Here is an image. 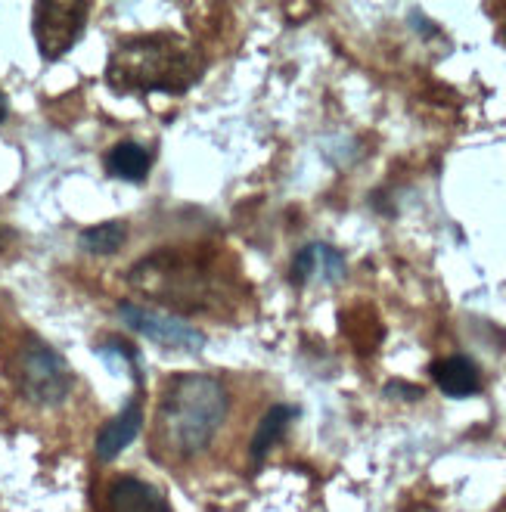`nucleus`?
Listing matches in <instances>:
<instances>
[{
	"label": "nucleus",
	"instance_id": "1",
	"mask_svg": "<svg viewBox=\"0 0 506 512\" xmlns=\"http://www.w3.org/2000/svg\"><path fill=\"white\" fill-rule=\"evenodd\" d=\"M230 416V391L208 373H177L162 385L153 419V454L190 463L212 450Z\"/></svg>",
	"mask_w": 506,
	"mask_h": 512
},
{
	"label": "nucleus",
	"instance_id": "2",
	"mask_svg": "<svg viewBox=\"0 0 506 512\" xmlns=\"http://www.w3.org/2000/svg\"><path fill=\"white\" fill-rule=\"evenodd\" d=\"M131 286L159 305L181 314H208L233 305V270H227L212 249H162L131 267Z\"/></svg>",
	"mask_w": 506,
	"mask_h": 512
},
{
	"label": "nucleus",
	"instance_id": "3",
	"mask_svg": "<svg viewBox=\"0 0 506 512\" xmlns=\"http://www.w3.org/2000/svg\"><path fill=\"white\" fill-rule=\"evenodd\" d=\"M205 56L181 35L156 32L122 41L106 66L115 94H187L202 78Z\"/></svg>",
	"mask_w": 506,
	"mask_h": 512
},
{
	"label": "nucleus",
	"instance_id": "4",
	"mask_svg": "<svg viewBox=\"0 0 506 512\" xmlns=\"http://www.w3.org/2000/svg\"><path fill=\"white\" fill-rule=\"evenodd\" d=\"M16 388L28 404L59 407L69 401L75 376L63 354L53 351L47 342L28 336L16 351Z\"/></svg>",
	"mask_w": 506,
	"mask_h": 512
},
{
	"label": "nucleus",
	"instance_id": "5",
	"mask_svg": "<svg viewBox=\"0 0 506 512\" xmlns=\"http://www.w3.org/2000/svg\"><path fill=\"white\" fill-rule=\"evenodd\" d=\"M118 317L125 320L128 329H134L137 336L150 339L168 351H181V354H199L205 348V333L181 314L171 311H153L134 305V301H118Z\"/></svg>",
	"mask_w": 506,
	"mask_h": 512
},
{
	"label": "nucleus",
	"instance_id": "6",
	"mask_svg": "<svg viewBox=\"0 0 506 512\" xmlns=\"http://www.w3.org/2000/svg\"><path fill=\"white\" fill-rule=\"evenodd\" d=\"M87 4H35V41L38 53L53 63V59L66 56L78 38L84 35L87 25Z\"/></svg>",
	"mask_w": 506,
	"mask_h": 512
},
{
	"label": "nucleus",
	"instance_id": "7",
	"mask_svg": "<svg viewBox=\"0 0 506 512\" xmlns=\"http://www.w3.org/2000/svg\"><path fill=\"white\" fill-rule=\"evenodd\" d=\"M348 274L345 255L330 243H311L299 255L292 258L289 280L295 286H311V283H342Z\"/></svg>",
	"mask_w": 506,
	"mask_h": 512
},
{
	"label": "nucleus",
	"instance_id": "8",
	"mask_svg": "<svg viewBox=\"0 0 506 512\" xmlns=\"http://www.w3.org/2000/svg\"><path fill=\"white\" fill-rule=\"evenodd\" d=\"M103 512H171L165 494L137 475H118L106 485Z\"/></svg>",
	"mask_w": 506,
	"mask_h": 512
},
{
	"label": "nucleus",
	"instance_id": "9",
	"mask_svg": "<svg viewBox=\"0 0 506 512\" xmlns=\"http://www.w3.org/2000/svg\"><path fill=\"white\" fill-rule=\"evenodd\" d=\"M140 426H143V398L140 395H134L128 404H125V410L118 413L115 419H109V423L100 429V435H97V460H103V463H112L122 450L140 435Z\"/></svg>",
	"mask_w": 506,
	"mask_h": 512
},
{
	"label": "nucleus",
	"instance_id": "10",
	"mask_svg": "<svg viewBox=\"0 0 506 512\" xmlns=\"http://www.w3.org/2000/svg\"><path fill=\"white\" fill-rule=\"evenodd\" d=\"M432 379H435V385L444 391V395L454 398V401L472 398V395H479V391H482V370H479V364L469 360V357H463V354L435 360V364H432Z\"/></svg>",
	"mask_w": 506,
	"mask_h": 512
},
{
	"label": "nucleus",
	"instance_id": "11",
	"mask_svg": "<svg viewBox=\"0 0 506 512\" xmlns=\"http://www.w3.org/2000/svg\"><path fill=\"white\" fill-rule=\"evenodd\" d=\"M103 165H106L109 177L128 180V184H140V180H146V174H150V168H153V153L134 140H122L109 149Z\"/></svg>",
	"mask_w": 506,
	"mask_h": 512
},
{
	"label": "nucleus",
	"instance_id": "12",
	"mask_svg": "<svg viewBox=\"0 0 506 512\" xmlns=\"http://www.w3.org/2000/svg\"><path fill=\"white\" fill-rule=\"evenodd\" d=\"M299 416V410L289 407V404H274L261 416V423L252 435V444H249V460L252 466H261L264 457L271 454V450L280 444V438L286 435V429L292 426V419Z\"/></svg>",
	"mask_w": 506,
	"mask_h": 512
},
{
	"label": "nucleus",
	"instance_id": "13",
	"mask_svg": "<svg viewBox=\"0 0 506 512\" xmlns=\"http://www.w3.org/2000/svg\"><path fill=\"white\" fill-rule=\"evenodd\" d=\"M78 243L84 252H91V255H115L128 243V224L125 221H103L97 227H87L78 236Z\"/></svg>",
	"mask_w": 506,
	"mask_h": 512
},
{
	"label": "nucleus",
	"instance_id": "14",
	"mask_svg": "<svg viewBox=\"0 0 506 512\" xmlns=\"http://www.w3.org/2000/svg\"><path fill=\"white\" fill-rule=\"evenodd\" d=\"M385 391H404L401 398H413V401L423 395V388H420V385H407V382H392V385L385 388Z\"/></svg>",
	"mask_w": 506,
	"mask_h": 512
},
{
	"label": "nucleus",
	"instance_id": "15",
	"mask_svg": "<svg viewBox=\"0 0 506 512\" xmlns=\"http://www.w3.org/2000/svg\"><path fill=\"white\" fill-rule=\"evenodd\" d=\"M7 115H10V103L4 97V90H0V122H7Z\"/></svg>",
	"mask_w": 506,
	"mask_h": 512
},
{
	"label": "nucleus",
	"instance_id": "16",
	"mask_svg": "<svg viewBox=\"0 0 506 512\" xmlns=\"http://www.w3.org/2000/svg\"><path fill=\"white\" fill-rule=\"evenodd\" d=\"M407 512H435L432 506H413V509H407Z\"/></svg>",
	"mask_w": 506,
	"mask_h": 512
},
{
	"label": "nucleus",
	"instance_id": "17",
	"mask_svg": "<svg viewBox=\"0 0 506 512\" xmlns=\"http://www.w3.org/2000/svg\"><path fill=\"white\" fill-rule=\"evenodd\" d=\"M0 236H4V230H0Z\"/></svg>",
	"mask_w": 506,
	"mask_h": 512
}]
</instances>
